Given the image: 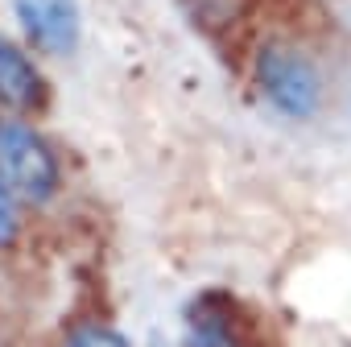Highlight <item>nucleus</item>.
<instances>
[{
  "instance_id": "f257e3e1",
  "label": "nucleus",
  "mask_w": 351,
  "mask_h": 347,
  "mask_svg": "<svg viewBox=\"0 0 351 347\" xmlns=\"http://www.w3.org/2000/svg\"><path fill=\"white\" fill-rule=\"evenodd\" d=\"M252 75H256V87H261L265 104L277 108L289 120H306L322 104V75H318V67L310 62V54H302L289 42H269L256 54Z\"/></svg>"
},
{
  "instance_id": "f03ea898",
  "label": "nucleus",
  "mask_w": 351,
  "mask_h": 347,
  "mask_svg": "<svg viewBox=\"0 0 351 347\" xmlns=\"http://www.w3.org/2000/svg\"><path fill=\"white\" fill-rule=\"evenodd\" d=\"M0 182L29 203H50L58 191V161L50 145L21 120H0Z\"/></svg>"
},
{
  "instance_id": "7ed1b4c3",
  "label": "nucleus",
  "mask_w": 351,
  "mask_h": 347,
  "mask_svg": "<svg viewBox=\"0 0 351 347\" xmlns=\"http://www.w3.org/2000/svg\"><path fill=\"white\" fill-rule=\"evenodd\" d=\"M25 38L46 54H71L79 42V9L75 0H13Z\"/></svg>"
},
{
  "instance_id": "20e7f679",
  "label": "nucleus",
  "mask_w": 351,
  "mask_h": 347,
  "mask_svg": "<svg viewBox=\"0 0 351 347\" xmlns=\"http://www.w3.org/2000/svg\"><path fill=\"white\" fill-rule=\"evenodd\" d=\"M0 104H9L17 112H34L46 104V83H42L38 67L9 38H0Z\"/></svg>"
},
{
  "instance_id": "39448f33",
  "label": "nucleus",
  "mask_w": 351,
  "mask_h": 347,
  "mask_svg": "<svg viewBox=\"0 0 351 347\" xmlns=\"http://www.w3.org/2000/svg\"><path fill=\"white\" fill-rule=\"evenodd\" d=\"M186 347H244L240 326L219 298H199L186 306Z\"/></svg>"
},
{
  "instance_id": "423d86ee",
  "label": "nucleus",
  "mask_w": 351,
  "mask_h": 347,
  "mask_svg": "<svg viewBox=\"0 0 351 347\" xmlns=\"http://www.w3.org/2000/svg\"><path fill=\"white\" fill-rule=\"evenodd\" d=\"M62 347H128V339H124L120 331L104 326V322H79V326L62 339Z\"/></svg>"
},
{
  "instance_id": "0eeeda50",
  "label": "nucleus",
  "mask_w": 351,
  "mask_h": 347,
  "mask_svg": "<svg viewBox=\"0 0 351 347\" xmlns=\"http://www.w3.org/2000/svg\"><path fill=\"white\" fill-rule=\"evenodd\" d=\"M17 228H21V219H17V207H13V191L0 182V248H9L17 240Z\"/></svg>"
}]
</instances>
